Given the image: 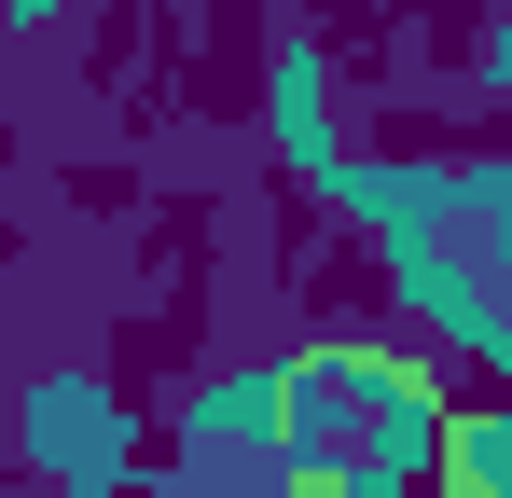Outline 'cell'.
I'll list each match as a JSON object with an SVG mask.
<instances>
[{
    "label": "cell",
    "instance_id": "3957f363",
    "mask_svg": "<svg viewBox=\"0 0 512 498\" xmlns=\"http://www.w3.org/2000/svg\"><path fill=\"white\" fill-rule=\"evenodd\" d=\"M42 443H56V485H111V443H125V415L111 402H84V388H56V402H42Z\"/></svg>",
    "mask_w": 512,
    "mask_h": 498
},
{
    "label": "cell",
    "instance_id": "7a4b0ae2",
    "mask_svg": "<svg viewBox=\"0 0 512 498\" xmlns=\"http://www.w3.org/2000/svg\"><path fill=\"white\" fill-rule=\"evenodd\" d=\"M429 498H512V402L499 415H443V471Z\"/></svg>",
    "mask_w": 512,
    "mask_h": 498
},
{
    "label": "cell",
    "instance_id": "6da1fadb",
    "mask_svg": "<svg viewBox=\"0 0 512 498\" xmlns=\"http://www.w3.org/2000/svg\"><path fill=\"white\" fill-rule=\"evenodd\" d=\"M443 471V388L402 346H305L263 374V485L277 498H429Z\"/></svg>",
    "mask_w": 512,
    "mask_h": 498
}]
</instances>
